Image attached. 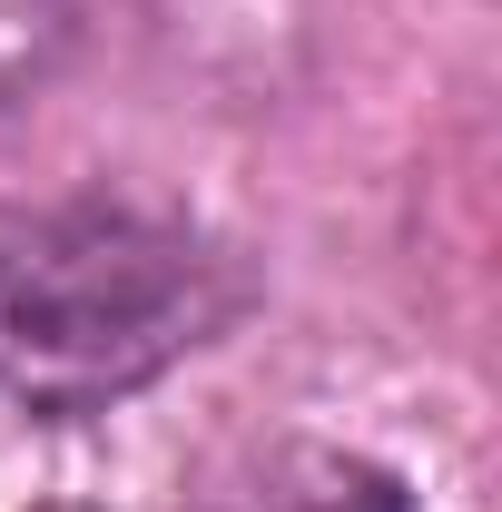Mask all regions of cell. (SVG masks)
<instances>
[{
	"label": "cell",
	"instance_id": "6da1fadb",
	"mask_svg": "<svg viewBox=\"0 0 502 512\" xmlns=\"http://www.w3.org/2000/svg\"><path fill=\"white\" fill-rule=\"evenodd\" d=\"M247 306V266L188 217L69 197L0 227V404L10 414H109L188 365Z\"/></svg>",
	"mask_w": 502,
	"mask_h": 512
},
{
	"label": "cell",
	"instance_id": "7a4b0ae2",
	"mask_svg": "<svg viewBox=\"0 0 502 512\" xmlns=\"http://www.w3.org/2000/svg\"><path fill=\"white\" fill-rule=\"evenodd\" d=\"M69 30H79V0H0V109L60 69Z\"/></svg>",
	"mask_w": 502,
	"mask_h": 512
},
{
	"label": "cell",
	"instance_id": "3957f363",
	"mask_svg": "<svg viewBox=\"0 0 502 512\" xmlns=\"http://www.w3.org/2000/svg\"><path fill=\"white\" fill-rule=\"evenodd\" d=\"M355 512H414V503H404L394 483H365V493H355Z\"/></svg>",
	"mask_w": 502,
	"mask_h": 512
}]
</instances>
